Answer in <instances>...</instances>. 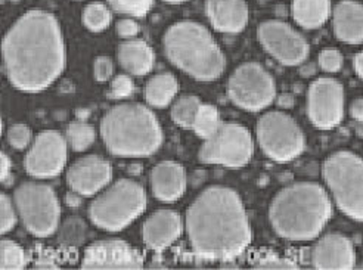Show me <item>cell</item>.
Wrapping results in <instances>:
<instances>
[{
  "label": "cell",
  "mask_w": 363,
  "mask_h": 270,
  "mask_svg": "<svg viewBox=\"0 0 363 270\" xmlns=\"http://www.w3.org/2000/svg\"><path fill=\"white\" fill-rule=\"evenodd\" d=\"M2 58L9 83L21 92L39 94L65 69L67 49L57 16L31 9L11 26L2 40Z\"/></svg>",
  "instance_id": "6da1fadb"
},
{
  "label": "cell",
  "mask_w": 363,
  "mask_h": 270,
  "mask_svg": "<svg viewBox=\"0 0 363 270\" xmlns=\"http://www.w3.org/2000/svg\"><path fill=\"white\" fill-rule=\"evenodd\" d=\"M185 229L194 253L210 260L238 257L252 240L241 196L220 185L208 186L195 198L185 215Z\"/></svg>",
  "instance_id": "7a4b0ae2"
},
{
  "label": "cell",
  "mask_w": 363,
  "mask_h": 270,
  "mask_svg": "<svg viewBox=\"0 0 363 270\" xmlns=\"http://www.w3.org/2000/svg\"><path fill=\"white\" fill-rule=\"evenodd\" d=\"M333 215L326 191L315 182H297L277 193L269 208V220L286 241H312Z\"/></svg>",
  "instance_id": "3957f363"
},
{
  "label": "cell",
  "mask_w": 363,
  "mask_h": 270,
  "mask_svg": "<svg viewBox=\"0 0 363 270\" xmlns=\"http://www.w3.org/2000/svg\"><path fill=\"white\" fill-rule=\"evenodd\" d=\"M108 152L117 158H148L164 142V133L148 106L125 102L108 110L99 123Z\"/></svg>",
  "instance_id": "277c9868"
},
{
  "label": "cell",
  "mask_w": 363,
  "mask_h": 270,
  "mask_svg": "<svg viewBox=\"0 0 363 270\" xmlns=\"http://www.w3.org/2000/svg\"><path fill=\"white\" fill-rule=\"evenodd\" d=\"M166 58L199 81L217 80L226 68V57L211 33L199 23L179 21L162 35Z\"/></svg>",
  "instance_id": "5b68a950"
},
{
  "label": "cell",
  "mask_w": 363,
  "mask_h": 270,
  "mask_svg": "<svg viewBox=\"0 0 363 270\" xmlns=\"http://www.w3.org/2000/svg\"><path fill=\"white\" fill-rule=\"evenodd\" d=\"M147 192L132 179H118L101 191L87 208L94 226L105 232H121L147 210Z\"/></svg>",
  "instance_id": "8992f818"
},
{
  "label": "cell",
  "mask_w": 363,
  "mask_h": 270,
  "mask_svg": "<svg viewBox=\"0 0 363 270\" xmlns=\"http://www.w3.org/2000/svg\"><path fill=\"white\" fill-rule=\"evenodd\" d=\"M322 176L337 207L363 222V159L350 151L334 152L323 161Z\"/></svg>",
  "instance_id": "52a82bcc"
},
{
  "label": "cell",
  "mask_w": 363,
  "mask_h": 270,
  "mask_svg": "<svg viewBox=\"0 0 363 270\" xmlns=\"http://www.w3.org/2000/svg\"><path fill=\"white\" fill-rule=\"evenodd\" d=\"M13 203L24 227L35 238H49L60 229L61 204L52 186L24 182L13 192Z\"/></svg>",
  "instance_id": "ba28073f"
},
{
  "label": "cell",
  "mask_w": 363,
  "mask_h": 270,
  "mask_svg": "<svg viewBox=\"0 0 363 270\" xmlns=\"http://www.w3.org/2000/svg\"><path fill=\"white\" fill-rule=\"evenodd\" d=\"M256 133L263 154L277 163H289L306 150L301 128L291 116L282 111H269L262 116Z\"/></svg>",
  "instance_id": "9c48e42d"
},
{
  "label": "cell",
  "mask_w": 363,
  "mask_h": 270,
  "mask_svg": "<svg viewBox=\"0 0 363 270\" xmlns=\"http://www.w3.org/2000/svg\"><path fill=\"white\" fill-rule=\"evenodd\" d=\"M228 96L241 110L259 113L275 101L277 83L262 64L244 62L228 80Z\"/></svg>",
  "instance_id": "30bf717a"
},
{
  "label": "cell",
  "mask_w": 363,
  "mask_h": 270,
  "mask_svg": "<svg viewBox=\"0 0 363 270\" xmlns=\"http://www.w3.org/2000/svg\"><path fill=\"white\" fill-rule=\"evenodd\" d=\"M254 154V140L247 128L238 123H222L220 129L204 140L198 157L204 164L241 169Z\"/></svg>",
  "instance_id": "8fae6325"
},
{
  "label": "cell",
  "mask_w": 363,
  "mask_h": 270,
  "mask_svg": "<svg viewBox=\"0 0 363 270\" xmlns=\"http://www.w3.org/2000/svg\"><path fill=\"white\" fill-rule=\"evenodd\" d=\"M257 38L263 49L279 64L297 67L306 62L311 46L291 26L279 20H267L259 26Z\"/></svg>",
  "instance_id": "7c38bea8"
},
{
  "label": "cell",
  "mask_w": 363,
  "mask_h": 270,
  "mask_svg": "<svg viewBox=\"0 0 363 270\" xmlns=\"http://www.w3.org/2000/svg\"><path fill=\"white\" fill-rule=\"evenodd\" d=\"M68 159V140L57 130H45L34 137L24 158V167L33 179H52L62 173Z\"/></svg>",
  "instance_id": "4fadbf2b"
},
{
  "label": "cell",
  "mask_w": 363,
  "mask_h": 270,
  "mask_svg": "<svg viewBox=\"0 0 363 270\" xmlns=\"http://www.w3.org/2000/svg\"><path fill=\"white\" fill-rule=\"evenodd\" d=\"M307 117L315 128L331 130L344 117V87L333 77L315 80L307 90Z\"/></svg>",
  "instance_id": "5bb4252c"
},
{
  "label": "cell",
  "mask_w": 363,
  "mask_h": 270,
  "mask_svg": "<svg viewBox=\"0 0 363 270\" xmlns=\"http://www.w3.org/2000/svg\"><path fill=\"white\" fill-rule=\"evenodd\" d=\"M80 266L84 270H138L143 267V259L129 242L102 240L84 249Z\"/></svg>",
  "instance_id": "9a60e30c"
},
{
  "label": "cell",
  "mask_w": 363,
  "mask_h": 270,
  "mask_svg": "<svg viewBox=\"0 0 363 270\" xmlns=\"http://www.w3.org/2000/svg\"><path fill=\"white\" fill-rule=\"evenodd\" d=\"M111 163L98 155L80 157L67 171V185L69 189L84 198L98 195L111 184Z\"/></svg>",
  "instance_id": "2e32d148"
},
{
  "label": "cell",
  "mask_w": 363,
  "mask_h": 270,
  "mask_svg": "<svg viewBox=\"0 0 363 270\" xmlns=\"http://www.w3.org/2000/svg\"><path fill=\"white\" fill-rule=\"evenodd\" d=\"M311 261L319 270H350L356 263L354 247L341 233H328L313 245Z\"/></svg>",
  "instance_id": "e0dca14e"
},
{
  "label": "cell",
  "mask_w": 363,
  "mask_h": 270,
  "mask_svg": "<svg viewBox=\"0 0 363 270\" xmlns=\"http://www.w3.org/2000/svg\"><path fill=\"white\" fill-rule=\"evenodd\" d=\"M185 227V220L174 210H157L142 225V240L154 251H164L172 247Z\"/></svg>",
  "instance_id": "ac0fdd59"
},
{
  "label": "cell",
  "mask_w": 363,
  "mask_h": 270,
  "mask_svg": "<svg viewBox=\"0 0 363 270\" xmlns=\"http://www.w3.org/2000/svg\"><path fill=\"white\" fill-rule=\"evenodd\" d=\"M152 195L161 203H174L186 191V173L184 166L173 159L157 163L150 174Z\"/></svg>",
  "instance_id": "d6986e66"
},
{
  "label": "cell",
  "mask_w": 363,
  "mask_h": 270,
  "mask_svg": "<svg viewBox=\"0 0 363 270\" xmlns=\"http://www.w3.org/2000/svg\"><path fill=\"white\" fill-rule=\"evenodd\" d=\"M206 13L213 28L223 34H238L250 21L245 0H206Z\"/></svg>",
  "instance_id": "ffe728a7"
},
{
  "label": "cell",
  "mask_w": 363,
  "mask_h": 270,
  "mask_svg": "<svg viewBox=\"0 0 363 270\" xmlns=\"http://www.w3.org/2000/svg\"><path fill=\"white\" fill-rule=\"evenodd\" d=\"M335 38L346 45L363 43V5L356 0H341L333 9Z\"/></svg>",
  "instance_id": "44dd1931"
},
{
  "label": "cell",
  "mask_w": 363,
  "mask_h": 270,
  "mask_svg": "<svg viewBox=\"0 0 363 270\" xmlns=\"http://www.w3.org/2000/svg\"><path fill=\"white\" fill-rule=\"evenodd\" d=\"M120 67L127 74L143 77L151 73L155 62L152 47L142 39H129L120 43L117 50Z\"/></svg>",
  "instance_id": "7402d4cb"
},
{
  "label": "cell",
  "mask_w": 363,
  "mask_h": 270,
  "mask_svg": "<svg viewBox=\"0 0 363 270\" xmlns=\"http://www.w3.org/2000/svg\"><path fill=\"white\" fill-rule=\"evenodd\" d=\"M331 0H293L294 21L304 30L320 28L333 15Z\"/></svg>",
  "instance_id": "603a6c76"
},
{
  "label": "cell",
  "mask_w": 363,
  "mask_h": 270,
  "mask_svg": "<svg viewBox=\"0 0 363 270\" xmlns=\"http://www.w3.org/2000/svg\"><path fill=\"white\" fill-rule=\"evenodd\" d=\"M179 92V81L172 73H158L152 76L145 84L143 96L148 106L166 108L169 106Z\"/></svg>",
  "instance_id": "cb8c5ba5"
},
{
  "label": "cell",
  "mask_w": 363,
  "mask_h": 270,
  "mask_svg": "<svg viewBox=\"0 0 363 270\" xmlns=\"http://www.w3.org/2000/svg\"><path fill=\"white\" fill-rule=\"evenodd\" d=\"M201 103L203 102L194 95L180 96L172 103V108H170L172 120L179 125V128L192 130L196 113L199 110V106H201Z\"/></svg>",
  "instance_id": "d4e9b609"
},
{
  "label": "cell",
  "mask_w": 363,
  "mask_h": 270,
  "mask_svg": "<svg viewBox=\"0 0 363 270\" xmlns=\"http://www.w3.org/2000/svg\"><path fill=\"white\" fill-rule=\"evenodd\" d=\"M222 118L219 114V110L214 105L210 103H201L199 110L196 113L195 121H194V133L204 140L210 139L217 130L220 129Z\"/></svg>",
  "instance_id": "484cf974"
},
{
  "label": "cell",
  "mask_w": 363,
  "mask_h": 270,
  "mask_svg": "<svg viewBox=\"0 0 363 270\" xmlns=\"http://www.w3.org/2000/svg\"><path fill=\"white\" fill-rule=\"evenodd\" d=\"M65 137L72 151L83 152L94 145V142L96 139V132L94 129V125L86 121H72L68 124Z\"/></svg>",
  "instance_id": "4316f807"
},
{
  "label": "cell",
  "mask_w": 363,
  "mask_h": 270,
  "mask_svg": "<svg viewBox=\"0 0 363 270\" xmlns=\"http://www.w3.org/2000/svg\"><path fill=\"white\" fill-rule=\"evenodd\" d=\"M83 26L92 33H102L108 30L113 21V12L105 4L94 2L83 9Z\"/></svg>",
  "instance_id": "83f0119b"
},
{
  "label": "cell",
  "mask_w": 363,
  "mask_h": 270,
  "mask_svg": "<svg viewBox=\"0 0 363 270\" xmlns=\"http://www.w3.org/2000/svg\"><path fill=\"white\" fill-rule=\"evenodd\" d=\"M26 266L27 254L24 248L12 240H2L0 242V269L21 270Z\"/></svg>",
  "instance_id": "f1b7e54d"
},
{
  "label": "cell",
  "mask_w": 363,
  "mask_h": 270,
  "mask_svg": "<svg viewBox=\"0 0 363 270\" xmlns=\"http://www.w3.org/2000/svg\"><path fill=\"white\" fill-rule=\"evenodd\" d=\"M110 8L130 18H143L151 11L154 0H106Z\"/></svg>",
  "instance_id": "f546056e"
},
{
  "label": "cell",
  "mask_w": 363,
  "mask_h": 270,
  "mask_svg": "<svg viewBox=\"0 0 363 270\" xmlns=\"http://www.w3.org/2000/svg\"><path fill=\"white\" fill-rule=\"evenodd\" d=\"M87 235V226L79 218H71L60 229V241L65 245H80Z\"/></svg>",
  "instance_id": "4dcf8cb0"
},
{
  "label": "cell",
  "mask_w": 363,
  "mask_h": 270,
  "mask_svg": "<svg viewBox=\"0 0 363 270\" xmlns=\"http://www.w3.org/2000/svg\"><path fill=\"white\" fill-rule=\"evenodd\" d=\"M18 218H20V214H18L13 198L4 192L0 195V232H2V235L13 230L18 223Z\"/></svg>",
  "instance_id": "1f68e13d"
},
{
  "label": "cell",
  "mask_w": 363,
  "mask_h": 270,
  "mask_svg": "<svg viewBox=\"0 0 363 270\" xmlns=\"http://www.w3.org/2000/svg\"><path fill=\"white\" fill-rule=\"evenodd\" d=\"M6 137H8V142L9 145L13 148V150H26L27 147H30L31 143V130L28 125L23 124V123H16V124H12L8 133H6Z\"/></svg>",
  "instance_id": "d6a6232c"
},
{
  "label": "cell",
  "mask_w": 363,
  "mask_h": 270,
  "mask_svg": "<svg viewBox=\"0 0 363 270\" xmlns=\"http://www.w3.org/2000/svg\"><path fill=\"white\" fill-rule=\"evenodd\" d=\"M135 84L133 80L130 79V74H118L113 79L110 84V92H108V96L116 101L127 99L133 95Z\"/></svg>",
  "instance_id": "836d02e7"
},
{
  "label": "cell",
  "mask_w": 363,
  "mask_h": 270,
  "mask_svg": "<svg viewBox=\"0 0 363 270\" xmlns=\"http://www.w3.org/2000/svg\"><path fill=\"white\" fill-rule=\"evenodd\" d=\"M318 64L326 73H337V71L342 68L344 57L338 49H323L318 57Z\"/></svg>",
  "instance_id": "e575fe53"
},
{
  "label": "cell",
  "mask_w": 363,
  "mask_h": 270,
  "mask_svg": "<svg viewBox=\"0 0 363 270\" xmlns=\"http://www.w3.org/2000/svg\"><path fill=\"white\" fill-rule=\"evenodd\" d=\"M254 269H259V270H293V269H298V264L294 263L293 260L277 256V254H267V256H263L262 259L257 260V263L254 264Z\"/></svg>",
  "instance_id": "d590c367"
},
{
  "label": "cell",
  "mask_w": 363,
  "mask_h": 270,
  "mask_svg": "<svg viewBox=\"0 0 363 270\" xmlns=\"http://www.w3.org/2000/svg\"><path fill=\"white\" fill-rule=\"evenodd\" d=\"M114 74V62L110 57H98L94 62V77L95 80L105 83Z\"/></svg>",
  "instance_id": "8d00e7d4"
},
{
  "label": "cell",
  "mask_w": 363,
  "mask_h": 270,
  "mask_svg": "<svg viewBox=\"0 0 363 270\" xmlns=\"http://www.w3.org/2000/svg\"><path fill=\"white\" fill-rule=\"evenodd\" d=\"M116 30H117V34L120 35L121 39H135L136 35L139 34V24L133 20V18L127 16V18H123V20L117 21L116 24Z\"/></svg>",
  "instance_id": "74e56055"
},
{
  "label": "cell",
  "mask_w": 363,
  "mask_h": 270,
  "mask_svg": "<svg viewBox=\"0 0 363 270\" xmlns=\"http://www.w3.org/2000/svg\"><path fill=\"white\" fill-rule=\"evenodd\" d=\"M11 171H12V161L9 155H6V152H2L0 154V180H2V184L8 182V179L11 177Z\"/></svg>",
  "instance_id": "f35d334b"
},
{
  "label": "cell",
  "mask_w": 363,
  "mask_h": 270,
  "mask_svg": "<svg viewBox=\"0 0 363 270\" xmlns=\"http://www.w3.org/2000/svg\"><path fill=\"white\" fill-rule=\"evenodd\" d=\"M350 114L354 120L363 123V98H357L352 102L350 108Z\"/></svg>",
  "instance_id": "ab89813d"
},
{
  "label": "cell",
  "mask_w": 363,
  "mask_h": 270,
  "mask_svg": "<svg viewBox=\"0 0 363 270\" xmlns=\"http://www.w3.org/2000/svg\"><path fill=\"white\" fill-rule=\"evenodd\" d=\"M353 67H354L356 74H357L360 79H363V52L357 53V55L354 57V60H353Z\"/></svg>",
  "instance_id": "60d3db41"
},
{
  "label": "cell",
  "mask_w": 363,
  "mask_h": 270,
  "mask_svg": "<svg viewBox=\"0 0 363 270\" xmlns=\"http://www.w3.org/2000/svg\"><path fill=\"white\" fill-rule=\"evenodd\" d=\"M67 203L69 207H79L82 204V195H79L77 192L71 191L68 195H67Z\"/></svg>",
  "instance_id": "b9f144b4"
},
{
  "label": "cell",
  "mask_w": 363,
  "mask_h": 270,
  "mask_svg": "<svg viewBox=\"0 0 363 270\" xmlns=\"http://www.w3.org/2000/svg\"><path fill=\"white\" fill-rule=\"evenodd\" d=\"M34 267H35V269H58L60 266H58V263L52 261L50 259H46V257H45V260L40 259L38 263H35Z\"/></svg>",
  "instance_id": "7bdbcfd3"
},
{
  "label": "cell",
  "mask_w": 363,
  "mask_h": 270,
  "mask_svg": "<svg viewBox=\"0 0 363 270\" xmlns=\"http://www.w3.org/2000/svg\"><path fill=\"white\" fill-rule=\"evenodd\" d=\"M313 73H316V71H315V67H313L312 64L306 65V62H304V67L301 68V76H304V77H308V76H312Z\"/></svg>",
  "instance_id": "ee69618b"
},
{
  "label": "cell",
  "mask_w": 363,
  "mask_h": 270,
  "mask_svg": "<svg viewBox=\"0 0 363 270\" xmlns=\"http://www.w3.org/2000/svg\"><path fill=\"white\" fill-rule=\"evenodd\" d=\"M293 96H289V95H282L281 96V99H279V103L282 105V106H291L293 105Z\"/></svg>",
  "instance_id": "f6af8a7d"
},
{
  "label": "cell",
  "mask_w": 363,
  "mask_h": 270,
  "mask_svg": "<svg viewBox=\"0 0 363 270\" xmlns=\"http://www.w3.org/2000/svg\"><path fill=\"white\" fill-rule=\"evenodd\" d=\"M162 2L167 4V5H180V4L188 2V0H162Z\"/></svg>",
  "instance_id": "bcb514c9"
}]
</instances>
